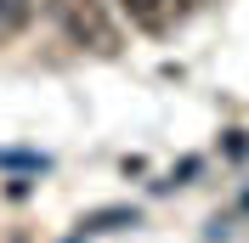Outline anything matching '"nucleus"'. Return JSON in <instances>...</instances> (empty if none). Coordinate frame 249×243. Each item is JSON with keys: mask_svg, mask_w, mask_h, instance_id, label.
I'll return each instance as SVG.
<instances>
[{"mask_svg": "<svg viewBox=\"0 0 249 243\" xmlns=\"http://www.w3.org/2000/svg\"><path fill=\"white\" fill-rule=\"evenodd\" d=\"M119 6H124V17H130L136 29H147V34H170L176 23L193 12V0H119Z\"/></svg>", "mask_w": 249, "mask_h": 243, "instance_id": "nucleus-2", "label": "nucleus"}, {"mask_svg": "<svg viewBox=\"0 0 249 243\" xmlns=\"http://www.w3.org/2000/svg\"><path fill=\"white\" fill-rule=\"evenodd\" d=\"M29 17H34V0H0V46H12L29 29Z\"/></svg>", "mask_w": 249, "mask_h": 243, "instance_id": "nucleus-3", "label": "nucleus"}, {"mask_svg": "<svg viewBox=\"0 0 249 243\" xmlns=\"http://www.w3.org/2000/svg\"><path fill=\"white\" fill-rule=\"evenodd\" d=\"M51 17H57L62 40L85 57H119V23L108 17L102 0H51Z\"/></svg>", "mask_w": 249, "mask_h": 243, "instance_id": "nucleus-1", "label": "nucleus"}]
</instances>
